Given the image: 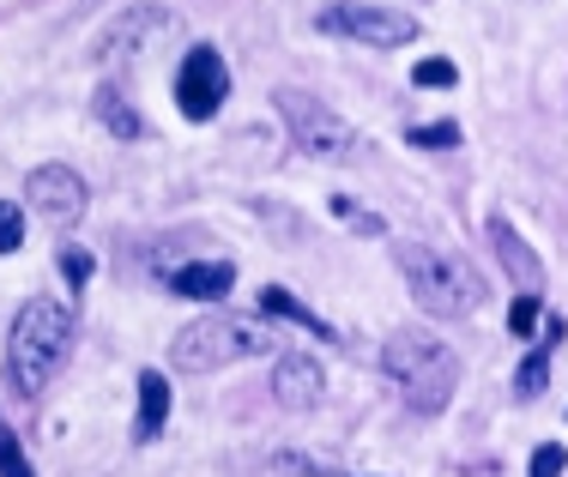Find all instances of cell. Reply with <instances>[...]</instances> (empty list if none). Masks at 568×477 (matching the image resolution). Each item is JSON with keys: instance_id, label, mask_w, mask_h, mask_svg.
<instances>
[{"instance_id": "1", "label": "cell", "mask_w": 568, "mask_h": 477, "mask_svg": "<svg viewBox=\"0 0 568 477\" xmlns=\"http://www.w3.org/2000/svg\"><path fill=\"white\" fill-rule=\"evenodd\" d=\"M73 308L55 303V296H31V303L19 308V321H12L7 333V380L19 399H37V393L49 387V380L61 375L67 351H73Z\"/></svg>"}, {"instance_id": "2", "label": "cell", "mask_w": 568, "mask_h": 477, "mask_svg": "<svg viewBox=\"0 0 568 477\" xmlns=\"http://www.w3.org/2000/svg\"><path fill=\"white\" fill-rule=\"evenodd\" d=\"M399 254V272H405V291L424 315H442V321H459V315H478L484 308V278L466 266V254L454 248H436V242H417V236H399L394 242Z\"/></svg>"}, {"instance_id": "3", "label": "cell", "mask_w": 568, "mask_h": 477, "mask_svg": "<svg viewBox=\"0 0 568 477\" xmlns=\"http://www.w3.org/2000/svg\"><path fill=\"white\" fill-rule=\"evenodd\" d=\"M382 369L394 380V393L412 405L417 417H442L454 405L459 387V357L442 345L436 333H394L382 345Z\"/></svg>"}, {"instance_id": "4", "label": "cell", "mask_w": 568, "mask_h": 477, "mask_svg": "<svg viewBox=\"0 0 568 477\" xmlns=\"http://www.w3.org/2000/svg\"><path fill=\"white\" fill-rule=\"evenodd\" d=\"M261 351H273V333H266L261 321H248V315H224V308L219 315L187 321L182 333L170 338V363L182 375H219L242 357H261Z\"/></svg>"}, {"instance_id": "5", "label": "cell", "mask_w": 568, "mask_h": 477, "mask_svg": "<svg viewBox=\"0 0 568 477\" xmlns=\"http://www.w3.org/2000/svg\"><path fill=\"white\" fill-rule=\"evenodd\" d=\"M273 109L284 115V133L296 140L303 158H321V163H351L363 152V133L351 128L333 103L308 98V91H273Z\"/></svg>"}, {"instance_id": "6", "label": "cell", "mask_w": 568, "mask_h": 477, "mask_svg": "<svg viewBox=\"0 0 568 477\" xmlns=\"http://www.w3.org/2000/svg\"><path fill=\"white\" fill-rule=\"evenodd\" d=\"M315 31L339 37V43H369V49H399L417 43V19L399 7H375V0H327L315 12Z\"/></svg>"}, {"instance_id": "7", "label": "cell", "mask_w": 568, "mask_h": 477, "mask_svg": "<svg viewBox=\"0 0 568 477\" xmlns=\"http://www.w3.org/2000/svg\"><path fill=\"white\" fill-rule=\"evenodd\" d=\"M230 98V67L224 54L212 43H194L182 54V67H175V109H182L187 121H212Z\"/></svg>"}, {"instance_id": "8", "label": "cell", "mask_w": 568, "mask_h": 477, "mask_svg": "<svg viewBox=\"0 0 568 477\" xmlns=\"http://www.w3.org/2000/svg\"><path fill=\"white\" fill-rule=\"evenodd\" d=\"M31 206L49 217V224H79L85 217V206H91V187H85V175L79 170H67V163H37L31 170Z\"/></svg>"}, {"instance_id": "9", "label": "cell", "mask_w": 568, "mask_h": 477, "mask_svg": "<svg viewBox=\"0 0 568 477\" xmlns=\"http://www.w3.org/2000/svg\"><path fill=\"white\" fill-rule=\"evenodd\" d=\"M158 31H170V12H158V7H133L128 19H115L110 31L98 37V61L103 67H115V61H133V54H145V37H158Z\"/></svg>"}, {"instance_id": "10", "label": "cell", "mask_w": 568, "mask_h": 477, "mask_svg": "<svg viewBox=\"0 0 568 477\" xmlns=\"http://www.w3.org/2000/svg\"><path fill=\"white\" fill-rule=\"evenodd\" d=\"M321 393H327L321 363H308V357H273V399L284 405V412H315Z\"/></svg>"}, {"instance_id": "11", "label": "cell", "mask_w": 568, "mask_h": 477, "mask_svg": "<svg viewBox=\"0 0 568 477\" xmlns=\"http://www.w3.org/2000/svg\"><path fill=\"white\" fill-rule=\"evenodd\" d=\"M490 242H496V261H503V272L520 284V296H538V284H545V261L526 248L520 230H514L508 217H490Z\"/></svg>"}, {"instance_id": "12", "label": "cell", "mask_w": 568, "mask_h": 477, "mask_svg": "<svg viewBox=\"0 0 568 477\" xmlns=\"http://www.w3.org/2000/svg\"><path fill=\"white\" fill-rule=\"evenodd\" d=\"M230 284H236V266L230 261H187L170 272V291L175 296H194V303H224Z\"/></svg>"}, {"instance_id": "13", "label": "cell", "mask_w": 568, "mask_h": 477, "mask_svg": "<svg viewBox=\"0 0 568 477\" xmlns=\"http://www.w3.org/2000/svg\"><path fill=\"white\" fill-rule=\"evenodd\" d=\"M562 333H568L562 315H550V321H545V345H538L532 357L520 363V375H514V399H538V393H545V380H550V351H557Z\"/></svg>"}, {"instance_id": "14", "label": "cell", "mask_w": 568, "mask_h": 477, "mask_svg": "<svg viewBox=\"0 0 568 477\" xmlns=\"http://www.w3.org/2000/svg\"><path fill=\"white\" fill-rule=\"evenodd\" d=\"M91 109H98V121L115 133V140H145V115H140L133 103H121V91L103 85L98 98H91Z\"/></svg>"}, {"instance_id": "15", "label": "cell", "mask_w": 568, "mask_h": 477, "mask_svg": "<svg viewBox=\"0 0 568 477\" xmlns=\"http://www.w3.org/2000/svg\"><path fill=\"white\" fill-rule=\"evenodd\" d=\"M164 417H170V380L158 369H145L140 375V442H158Z\"/></svg>"}, {"instance_id": "16", "label": "cell", "mask_w": 568, "mask_h": 477, "mask_svg": "<svg viewBox=\"0 0 568 477\" xmlns=\"http://www.w3.org/2000/svg\"><path fill=\"white\" fill-rule=\"evenodd\" d=\"M261 308H266V315H278V321H296V326H308V333H321V338H339L327 321L315 315V308H308V303H296L291 291H278V284H266V291H261Z\"/></svg>"}, {"instance_id": "17", "label": "cell", "mask_w": 568, "mask_h": 477, "mask_svg": "<svg viewBox=\"0 0 568 477\" xmlns=\"http://www.w3.org/2000/svg\"><path fill=\"white\" fill-rule=\"evenodd\" d=\"M405 140L424 145V152H454V145H459V128H454V121H424V128H412Z\"/></svg>"}, {"instance_id": "18", "label": "cell", "mask_w": 568, "mask_h": 477, "mask_svg": "<svg viewBox=\"0 0 568 477\" xmlns=\"http://www.w3.org/2000/svg\"><path fill=\"white\" fill-rule=\"evenodd\" d=\"M0 477H37L31 459H24V447H19V435L7 424H0Z\"/></svg>"}, {"instance_id": "19", "label": "cell", "mask_w": 568, "mask_h": 477, "mask_svg": "<svg viewBox=\"0 0 568 477\" xmlns=\"http://www.w3.org/2000/svg\"><path fill=\"white\" fill-rule=\"evenodd\" d=\"M454 79H459V67H454V61H442V54H429V61H417L412 85H424V91H442V85H454Z\"/></svg>"}, {"instance_id": "20", "label": "cell", "mask_w": 568, "mask_h": 477, "mask_svg": "<svg viewBox=\"0 0 568 477\" xmlns=\"http://www.w3.org/2000/svg\"><path fill=\"white\" fill-rule=\"evenodd\" d=\"M333 212H339V217H345V224H351V230H357V236H382V230H387V224H382V217H375V212H363V206H357V200H345V194H339V200H333Z\"/></svg>"}, {"instance_id": "21", "label": "cell", "mask_w": 568, "mask_h": 477, "mask_svg": "<svg viewBox=\"0 0 568 477\" xmlns=\"http://www.w3.org/2000/svg\"><path fill=\"white\" fill-rule=\"evenodd\" d=\"M24 242V212L12 200H0V254H12Z\"/></svg>"}, {"instance_id": "22", "label": "cell", "mask_w": 568, "mask_h": 477, "mask_svg": "<svg viewBox=\"0 0 568 477\" xmlns=\"http://www.w3.org/2000/svg\"><path fill=\"white\" fill-rule=\"evenodd\" d=\"M532 326H538V296H514L508 333H514V338H532Z\"/></svg>"}, {"instance_id": "23", "label": "cell", "mask_w": 568, "mask_h": 477, "mask_svg": "<svg viewBox=\"0 0 568 477\" xmlns=\"http://www.w3.org/2000/svg\"><path fill=\"white\" fill-rule=\"evenodd\" d=\"M562 471H568V454H562L557 442H545V447L532 454V477H562Z\"/></svg>"}, {"instance_id": "24", "label": "cell", "mask_w": 568, "mask_h": 477, "mask_svg": "<svg viewBox=\"0 0 568 477\" xmlns=\"http://www.w3.org/2000/svg\"><path fill=\"white\" fill-rule=\"evenodd\" d=\"M61 272H67V278H73V284H85L91 272H98V261H91L85 248H61Z\"/></svg>"}]
</instances>
